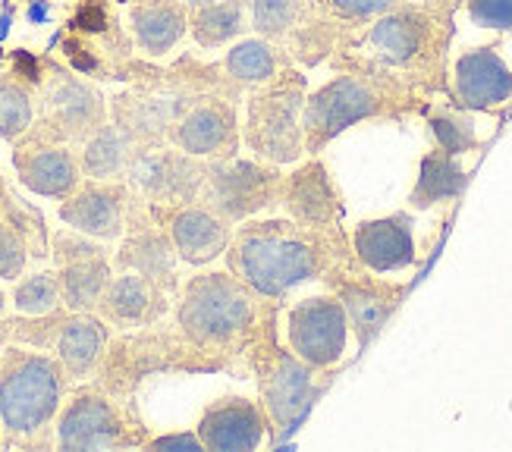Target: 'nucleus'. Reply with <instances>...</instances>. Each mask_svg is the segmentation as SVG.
<instances>
[{"mask_svg": "<svg viewBox=\"0 0 512 452\" xmlns=\"http://www.w3.org/2000/svg\"><path fill=\"white\" fill-rule=\"evenodd\" d=\"M453 13L456 7L447 4L409 0L359 29H349L330 54V66L337 73L406 85L431 101L443 92L450 95L447 48L453 38Z\"/></svg>", "mask_w": 512, "mask_h": 452, "instance_id": "f257e3e1", "label": "nucleus"}, {"mask_svg": "<svg viewBox=\"0 0 512 452\" xmlns=\"http://www.w3.org/2000/svg\"><path fill=\"white\" fill-rule=\"evenodd\" d=\"M227 270L255 296L283 302L302 283L324 280L333 267L355 258L349 230L305 226L289 217H252L233 226L227 245Z\"/></svg>", "mask_w": 512, "mask_h": 452, "instance_id": "f03ea898", "label": "nucleus"}, {"mask_svg": "<svg viewBox=\"0 0 512 452\" xmlns=\"http://www.w3.org/2000/svg\"><path fill=\"white\" fill-rule=\"evenodd\" d=\"M274 299H261L233 270H205L176 292V330L208 355L217 371H233Z\"/></svg>", "mask_w": 512, "mask_h": 452, "instance_id": "7ed1b4c3", "label": "nucleus"}, {"mask_svg": "<svg viewBox=\"0 0 512 452\" xmlns=\"http://www.w3.org/2000/svg\"><path fill=\"white\" fill-rule=\"evenodd\" d=\"M246 368L255 374L258 402L267 415V431L274 443H283L305 415L315 409V402L330 387L333 374L340 368H311L280 336V302H271L264 318L246 349Z\"/></svg>", "mask_w": 512, "mask_h": 452, "instance_id": "20e7f679", "label": "nucleus"}, {"mask_svg": "<svg viewBox=\"0 0 512 452\" xmlns=\"http://www.w3.org/2000/svg\"><path fill=\"white\" fill-rule=\"evenodd\" d=\"M431 98L412 92L406 85L387 79H371L359 73H337L315 92H308L302 107V135L305 154L321 157V151L340 139L346 129L368 120L403 123L409 117H421Z\"/></svg>", "mask_w": 512, "mask_h": 452, "instance_id": "39448f33", "label": "nucleus"}, {"mask_svg": "<svg viewBox=\"0 0 512 452\" xmlns=\"http://www.w3.org/2000/svg\"><path fill=\"white\" fill-rule=\"evenodd\" d=\"M70 393V374L57 355L29 346L0 349V434L10 446L44 443Z\"/></svg>", "mask_w": 512, "mask_h": 452, "instance_id": "423d86ee", "label": "nucleus"}, {"mask_svg": "<svg viewBox=\"0 0 512 452\" xmlns=\"http://www.w3.org/2000/svg\"><path fill=\"white\" fill-rule=\"evenodd\" d=\"M308 98V79L296 63L264 85H255L246 101V126L242 142L267 164L293 167L305 157L302 107Z\"/></svg>", "mask_w": 512, "mask_h": 452, "instance_id": "0eeeda50", "label": "nucleus"}, {"mask_svg": "<svg viewBox=\"0 0 512 452\" xmlns=\"http://www.w3.org/2000/svg\"><path fill=\"white\" fill-rule=\"evenodd\" d=\"M158 371H217V365L198 352L180 330H158V324L139 327L120 339H110L98 365V387L114 396H132L148 374Z\"/></svg>", "mask_w": 512, "mask_h": 452, "instance_id": "6e6552de", "label": "nucleus"}, {"mask_svg": "<svg viewBox=\"0 0 512 452\" xmlns=\"http://www.w3.org/2000/svg\"><path fill=\"white\" fill-rule=\"evenodd\" d=\"M148 427L136 405L95 387H79L63 399L54 418V443L66 452L145 446Z\"/></svg>", "mask_w": 512, "mask_h": 452, "instance_id": "1a4fd4ad", "label": "nucleus"}, {"mask_svg": "<svg viewBox=\"0 0 512 452\" xmlns=\"http://www.w3.org/2000/svg\"><path fill=\"white\" fill-rule=\"evenodd\" d=\"M283 167L267 164L261 157H230V161H211L208 176L198 201L217 211L227 223H246L264 217L280 205Z\"/></svg>", "mask_w": 512, "mask_h": 452, "instance_id": "9d476101", "label": "nucleus"}, {"mask_svg": "<svg viewBox=\"0 0 512 452\" xmlns=\"http://www.w3.org/2000/svg\"><path fill=\"white\" fill-rule=\"evenodd\" d=\"M101 123H107V104L98 88L66 70H51L41 79V113L22 139L82 145Z\"/></svg>", "mask_w": 512, "mask_h": 452, "instance_id": "9b49d317", "label": "nucleus"}, {"mask_svg": "<svg viewBox=\"0 0 512 452\" xmlns=\"http://www.w3.org/2000/svg\"><path fill=\"white\" fill-rule=\"evenodd\" d=\"M283 339L311 368H340L352 343L343 302L330 289L293 302L283 311Z\"/></svg>", "mask_w": 512, "mask_h": 452, "instance_id": "f8f14e48", "label": "nucleus"}, {"mask_svg": "<svg viewBox=\"0 0 512 452\" xmlns=\"http://www.w3.org/2000/svg\"><path fill=\"white\" fill-rule=\"evenodd\" d=\"M321 283L343 302L359 352H365L374 343L377 333L387 327L393 311L409 292V283L387 280L384 274H371V270L362 267L355 258L333 267Z\"/></svg>", "mask_w": 512, "mask_h": 452, "instance_id": "ddd939ff", "label": "nucleus"}, {"mask_svg": "<svg viewBox=\"0 0 512 452\" xmlns=\"http://www.w3.org/2000/svg\"><path fill=\"white\" fill-rule=\"evenodd\" d=\"M208 164L170 142L136 145L126 167V183L151 205H189L198 201L208 176Z\"/></svg>", "mask_w": 512, "mask_h": 452, "instance_id": "4468645a", "label": "nucleus"}, {"mask_svg": "<svg viewBox=\"0 0 512 452\" xmlns=\"http://www.w3.org/2000/svg\"><path fill=\"white\" fill-rule=\"evenodd\" d=\"M136 189L126 179H82V183L60 201L57 217L92 239L117 242L126 233V223L136 205Z\"/></svg>", "mask_w": 512, "mask_h": 452, "instance_id": "2eb2a0df", "label": "nucleus"}, {"mask_svg": "<svg viewBox=\"0 0 512 452\" xmlns=\"http://www.w3.org/2000/svg\"><path fill=\"white\" fill-rule=\"evenodd\" d=\"M117 270H136V274L154 280L170 296L180 292V255L167 236V230L151 217V208L142 195H136L126 233L120 236V248L114 258Z\"/></svg>", "mask_w": 512, "mask_h": 452, "instance_id": "dca6fc26", "label": "nucleus"}, {"mask_svg": "<svg viewBox=\"0 0 512 452\" xmlns=\"http://www.w3.org/2000/svg\"><path fill=\"white\" fill-rule=\"evenodd\" d=\"M283 217L305 226H340L346 217L343 192L321 157H302L299 164L283 170L280 205Z\"/></svg>", "mask_w": 512, "mask_h": 452, "instance_id": "f3484780", "label": "nucleus"}, {"mask_svg": "<svg viewBox=\"0 0 512 452\" xmlns=\"http://www.w3.org/2000/svg\"><path fill=\"white\" fill-rule=\"evenodd\" d=\"M167 142L202 161H230L239 154V117L233 101L220 95L198 98L180 120L173 123Z\"/></svg>", "mask_w": 512, "mask_h": 452, "instance_id": "a211bd4d", "label": "nucleus"}, {"mask_svg": "<svg viewBox=\"0 0 512 452\" xmlns=\"http://www.w3.org/2000/svg\"><path fill=\"white\" fill-rule=\"evenodd\" d=\"M148 208L151 217L167 230L183 264L205 267L227 252L233 223H227L202 201H189V205H151L148 201Z\"/></svg>", "mask_w": 512, "mask_h": 452, "instance_id": "6ab92c4d", "label": "nucleus"}, {"mask_svg": "<svg viewBox=\"0 0 512 452\" xmlns=\"http://www.w3.org/2000/svg\"><path fill=\"white\" fill-rule=\"evenodd\" d=\"M355 261L371 274H403L418 264L415 217L412 211H393L384 217L359 220L349 233Z\"/></svg>", "mask_w": 512, "mask_h": 452, "instance_id": "aec40b11", "label": "nucleus"}, {"mask_svg": "<svg viewBox=\"0 0 512 452\" xmlns=\"http://www.w3.org/2000/svg\"><path fill=\"white\" fill-rule=\"evenodd\" d=\"M450 76V101L459 110L494 113L512 98V70L494 44L462 51Z\"/></svg>", "mask_w": 512, "mask_h": 452, "instance_id": "412c9836", "label": "nucleus"}, {"mask_svg": "<svg viewBox=\"0 0 512 452\" xmlns=\"http://www.w3.org/2000/svg\"><path fill=\"white\" fill-rule=\"evenodd\" d=\"M195 434L211 452H255L267 437V415L249 396H220L198 418Z\"/></svg>", "mask_w": 512, "mask_h": 452, "instance_id": "4be33fe9", "label": "nucleus"}, {"mask_svg": "<svg viewBox=\"0 0 512 452\" xmlns=\"http://www.w3.org/2000/svg\"><path fill=\"white\" fill-rule=\"evenodd\" d=\"M13 145H16L13 148V170L19 176V183L26 186L32 195L63 201L82 183L79 151L73 145L32 142V139H19Z\"/></svg>", "mask_w": 512, "mask_h": 452, "instance_id": "5701e85b", "label": "nucleus"}, {"mask_svg": "<svg viewBox=\"0 0 512 452\" xmlns=\"http://www.w3.org/2000/svg\"><path fill=\"white\" fill-rule=\"evenodd\" d=\"M170 311V292L154 280L136 274V270H120L110 277L104 296L98 302V314L120 330H139L161 324Z\"/></svg>", "mask_w": 512, "mask_h": 452, "instance_id": "b1692460", "label": "nucleus"}, {"mask_svg": "<svg viewBox=\"0 0 512 452\" xmlns=\"http://www.w3.org/2000/svg\"><path fill=\"white\" fill-rule=\"evenodd\" d=\"M110 343V324L98 311H70L57 333L54 355L70 374V380L95 377Z\"/></svg>", "mask_w": 512, "mask_h": 452, "instance_id": "393cba45", "label": "nucleus"}, {"mask_svg": "<svg viewBox=\"0 0 512 452\" xmlns=\"http://www.w3.org/2000/svg\"><path fill=\"white\" fill-rule=\"evenodd\" d=\"M129 32L145 57H167L189 32L183 0H136L129 7Z\"/></svg>", "mask_w": 512, "mask_h": 452, "instance_id": "a878e982", "label": "nucleus"}, {"mask_svg": "<svg viewBox=\"0 0 512 452\" xmlns=\"http://www.w3.org/2000/svg\"><path fill=\"white\" fill-rule=\"evenodd\" d=\"M469 186V170L459 164V157L440 151L437 145L421 154L418 176L409 192L412 211H431L437 205H456L459 195Z\"/></svg>", "mask_w": 512, "mask_h": 452, "instance_id": "bb28decb", "label": "nucleus"}, {"mask_svg": "<svg viewBox=\"0 0 512 452\" xmlns=\"http://www.w3.org/2000/svg\"><path fill=\"white\" fill-rule=\"evenodd\" d=\"M296 63L289 57V51H283L280 44L267 41V38H242L224 57V73L239 85V88H255L271 82L283 66Z\"/></svg>", "mask_w": 512, "mask_h": 452, "instance_id": "cd10ccee", "label": "nucleus"}, {"mask_svg": "<svg viewBox=\"0 0 512 452\" xmlns=\"http://www.w3.org/2000/svg\"><path fill=\"white\" fill-rule=\"evenodd\" d=\"M136 142L117 126V123H101L79 151V167L88 179H126V167L132 161Z\"/></svg>", "mask_w": 512, "mask_h": 452, "instance_id": "c85d7f7f", "label": "nucleus"}, {"mask_svg": "<svg viewBox=\"0 0 512 452\" xmlns=\"http://www.w3.org/2000/svg\"><path fill=\"white\" fill-rule=\"evenodd\" d=\"M110 277H114V261L107 255L57 267L63 308L66 311H98V302L104 296Z\"/></svg>", "mask_w": 512, "mask_h": 452, "instance_id": "c756f323", "label": "nucleus"}, {"mask_svg": "<svg viewBox=\"0 0 512 452\" xmlns=\"http://www.w3.org/2000/svg\"><path fill=\"white\" fill-rule=\"evenodd\" d=\"M242 29H246V0H208L189 7V32L205 51L236 41Z\"/></svg>", "mask_w": 512, "mask_h": 452, "instance_id": "7c9ffc66", "label": "nucleus"}, {"mask_svg": "<svg viewBox=\"0 0 512 452\" xmlns=\"http://www.w3.org/2000/svg\"><path fill=\"white\" fill-rule=\"evenodd\" d=\"M431 129V139L440 151H447L453 157H462V154H472L481 148V139H478V129H475V120L469 110H459L456 104H428V110L421 113Z\"/></svg>", "mask_w": 512, "mask_h": 452, "instance_id": "2f4dec72", "label": "nucleus"}, {"mask_svg": "<svg viewBox=\"0 0 512 452\" xmlns=\"http://www.w3.org/2000/svg\"><path fill=\"white\" fill-rule=\"evenodd\" d=\"M66 308L48 311V314H19V318H4L0 321V330H4L7 343L16 346H29V349H41V352H54L57 333L66 321Z\"/></svg>", "mask_w": 512, "mask_h": 452, "instance_id": "473e14b6", "label": "nucleus"}, {"mask_svg": "<svg viewBox=\"0 0 512 452\" xmlns=\"http://www.w3.org/2000/svg\"><path fill=\"white\" fill-rule=\"evenodd\" d=\"M0 217H4L22 239H26L29 258H38V261L51 258V230H48L44 214L38 208H32L29 201H22L19 195H13L7 189L4 205H0Z\"/></svg>", "mask_w": 512, "mask_h": 452, "instance_id": "72a5a7b5", "label": "nucleus"}, {"mask_svg": "<svg viewBox=\"0 0 512 452\" xmlns=\"http://www.w3.org/2000/svg\"><path fill=\"white\" fill-rule=\"evenodd\" d=\"M35 123L32 88L16 76H0V135L16 142Z\"/></svg>", "mask_w": 512, "mask_h": 452, "instance_id": "f704fd0d", "label": "nucleus"}, {"mask_svg": "<svg viewBox=\"0 0 512 452\" xmlns=\"http://www.w3.org/2000/svg\"><path fill=\"white\" fill-rule=\"evenodd\" d=\"M305 4L308 0H249L252 29L267 41L283 44L289 32L296 29V22L302 19Z\"/></svg>", "mask_w": 512, "mask_h": 452, "instance_id": "c9c22d12", "label": "nucleus"}, {"mask_svg": "<svg viewBox=\"0 0 512 452\" xmlns=\"http://www.w3.org/2000/svg\"><path fill=\"white\" fill-rule=\"evenodd\" d=\"M13 308L19 314H48L63 308L57 270H35V274H22L13 289Z\"/></svg>", "mask_w": 512, "mask_h": 452, "instance_id": "e433bc0d", "label": "nucleus"}, {"mask_svg": "<svg viewBox=\"0 0 512 452\" xmlns=\"http://www.w3.org/2000/svg\"><path fill=\"white\" fill-rule=\"evenodd\" d=\"M311 4H318L327 16H333L349 32V29H359L365 22L384 16L396 7L409 4V0H311Z\"/></svg>", "mask_w": 512, "mask_h": 452, "instance_id": "4c0bfd02", "label": "nucleus"}, {"mask_svg": "<svg viewBox=\"0 0 512 452\" xmlns=\"http://www.w3.org/2000/svg\"><path fill=\"white\" fill-rule=\"evenodd\" d=\"M104 255H107V248L101 245V239L70 230V226L51 233V258L57 267L73 264V261H88V258H104Z\"/></svg>", "mask_w": 512, "mask_h": 452, "instance_id": "58836bf2", "label": "nucleus"}, {"mask_svg": "<svg viewBox=\"0 0 512 452\" xmlns=\"http://www.w3.org/2000/svg\"><path fill=\"white\" fill-rule=\"evenodd\" d=\"M26 264H29L26 239L0 217V280H19L26 274Z\"/></svg>", "mask_w": 512, "mask_h": 452, "instance_id": "ea45409f", "label": "nucleus"}, {"mask_svg": "<svg viewBox=\"0 0 512 452\" xmlns=\"http://www.w3.org/2000/svg\"><path fill=\"white\" fill-rule=\"evenodd\" d=\"M462 4L478 29L512 32V0H462Z\"/></svg>", "mask_w": 512, "mask_h": 452, "instance_id": "a19ab883", "label": "nucleus"}, {"mask_svg": "<svg viewBox=\"0 0 512 452\" xmlns=\"http://www.w3.org/2000/svg\"><path fill=\"white\" fill-rule=\"evenodd\" d=\"M63 54H66V60H70V66L79 76H98L101 73V57L95 54V48L85 38H79V35L66 38L63 41Z\"/></svg>", "mask_w": 512, "mask_h": 452, "instance_id": "79ce46f5", "label": "nucleus"}, {"mask_svg": "<svg viewBox=\"0 0 512 452\" xmlns=\"http://www.w3.org/2000/svg\"><path fill=\"white\" fill-rule=\"evenodd\" d=\"M73 29L82 32V35H101L110 29V19L104 13L101 4H95V0H85V4L79 7L76 19H73Z\"/></svg>", "mask_w": 512, "mask_h": 452, "instance_id": "37998d69", "label": "nucleus"}, {"mask_svg": "<svg viewBox=\"0 0 512 452\" xmlns=\"http://www.w3.org/2000/svg\"><path fill=\"white\" fill-rule=\"evenodd\" d=\"M142 449H183V452H202V440L195 431H180V434H164V437H148Z\"/></svg>", "mask_w": 512, "mask_h": 452, "instance_id": "c03bdc74", "label": "nucleus"}, {"mask_svg": "<svg viewBox=\"0 0 512 452\" xmlns=\"http://www.w3.org/2000/svg\"><path fill=\"white\" fill-rule=\"evenodd\" d=\"M13 76L22 79L26 85H41V63L29 51H16L13 54Z\"/></svg>", "mask_w": 512, "mask_h": 452, "instance_id": "a18cd8bd", "label": "nucleus"}, {"mask_svg": "<svg viewBox=\"0 0 512 452\" xmlns=\"http://www.w3.org/2000/svg\"><path fill=\"white\" fill-rule=\"evenodd\" d=\"M48 16H51V4H48V0H32V4H29V22H32V26H41V22H48Z\"/></svg>", "mask_w": 512, "mask_h": 452, "instance_id": "49530a36", "label": "nucleus"}, {"mask_svg": "<svg viewBox=\"0 0 512 452\" xmlns=\"http://www.w3.org/2000/svg\"><path fill=\"white\" fill-rule=\"evenodd\" d=\"M10 26H13V16L10 13H0V41L10 35Z\"/></svg>", "mask_w": 512, "mask_h": 452, "instance_id": "de8ad7c7", "label": "nucleus"}, {"mask_svg": "<svg viewBox=\"0 0 512 452\" xmlns=\"http://www.w3.org/2000/svg\"><path fill=\"white\" fill-rule=\"evenodd\" d=\"M4 318H7V292L0 289V321H4Z\"/></svg>", "mask_w": 512, "mask_h": 452, "instance_id": "09e8293b", "label": "nucleus"}, {"mask_svg": "<svg viewBox=\"0 0 512 452\" xmlns=\"http://www.w3.org/2000/svg\"><path fill=\"white\" fill-rule=\"evenodd\" d=\"M4 198H7V183H4V176H0V205H4Z\"/></svg>", "mask_w": 512, "mask_h": 452, "instance_id": "8fccbe9b", "label": "nucleus"}, {"mask_svg": "<svg viewBox=\"0 0 512 452\" xmlns=\"http://www.w3.org/2000/svg\"><path fill=\"white\" fill-rule=\"evenodd\" d=\"M186 7H198V4H208V0H183Z\"/></svg>", "mask_w": 512, "mask_h": 452, "instance_id": "3c124183", "label": "nucleus"}, {"mask_svg": "<svg viewBox=\"0 0 512 452\" xmlns=\"http://www.w3.org/2000/svg\"><path fill=\"white\" fill-rule=\"evenodd\" d=\"M7 343V339H4V330H0V346H4Z\"/></svg>", "mask_w": 512, "mask_h": 452, "instance_id": "603ef678", "label": "nucleus"}]
</instances>
